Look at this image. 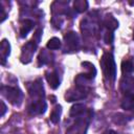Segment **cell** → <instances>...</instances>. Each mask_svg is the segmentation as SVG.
Masks as SVG:
<instances>
[{"instance_id": "cell-1", "label": "cell", "mask_w": 134, "mask_h": 134, "mask_svg": "<svg viewBox=\"0 0 134 134\" xmlns=\"http://www.w3.org/2000/svg\"><path fill=\"white\" fill-rule=\"evenodd\" d=\"M100 66L103 69V72L105 74V76L109 80V81H114L115 76H116V65H115V61L113 58L112 53H105L100 60Z\"/></svg>"}, {"instance_id": "cell-2", "label": "cell", "mask_w": 134, "mask_h": 134, "mask_svg": "<svg viewBox=\"0 0 134 134\" xmlns=\"http://www.w3.org/2000/svg\"><path fill=\"white\" fill-rule=\"evenodd\" d=\"M91 116H92V111L88 110L84 115L76 118V121L74 122V125L72 127H70L67 130L66 134H86L88 124L91 119Z\"/></svg>"}, {"instance_id": "cell-3", "label": "cell", "mask_w": 134, "mask_h": 134, "mask_svg": "<svg viewBox=\"0 0 134 134\" xmlns=\"http://www.w3.org/2000/svg\"><path fill=\"white\" fill-rule=\"evenodd\" d=\"M1 93L2 95L14 106H19L22 103L23 93L22 91L17 87L12 86H2L1 87Z\"/></svg>"}, {"instance_id": "cell-4", "label": "cell", "mask_w": 134, "mask_h": 134, "mask_svg": "<svg viewBox=\"0 0 134 134\" xmlns=\"http://www.w3.org/2000/svg\"><path fill=\"white\" fill-rule=\"evenodd\" d=\"M28 92L31 97V102H38V100H44V87L41 80H37L34 83H31L28 86Z\"/></svg>"}, {"instance_id": "cell-5", "label": "cell", "mask_w": 134, "mask_h": 134, "mask_svg": "<svg viewBox=\"0 0 134 134\" xmlns=\"http://www.w3.org/2000/svg\"><path fill=\"white\" fill-rule=\"evenodd\" d=\"M87 88L85 87H81V86H76L74 89H70L66 92L65 94V98L67 99V102H74V100H79V99H83L87 96Z\"/></svg>"}, {"instance_id": "cell-6", "label": "cell", "mask_w": 134, "mask_h": 134, "mask_svg": "<svg viewBox=\"0 0 134 134\" xmlns=\"http://www.w3.org/2000/svg\"><path fill=\"white\" fill-rule=\"evenodd\" d=\"M64 40H65V51H76V49L79 48V44H80V39L76 32L74 31H68L65 36H64Z\"/></svg>"}, {"instance_id": "cell-7", "label": "cell", "mask_w": 134, "mask_h": 134, "mask_svg": "<svg viewBox=\"0 0 134 134\" xmlns=\"http://www.w3.org/2000/svg\"><path fill=\"white\" fill-rule=\"evenodd\" d=\"M39 43H37L35 40H31L29 41L28 43H26L23 48H22V54H21V61L22 63H28L30 62L36 49H37V46H38Z\"/></svg>"}, {"instance_id": "cell-8", "label": "cell", "mask_w": 134, "mask_h": 134, "mask_svg": "<svg viewBox=\"0 0 134 134\" xmlns=\"http://www.w3.org/2000/svg\"><path fill=\"white\" fill-rule=\"evenodd\" d=\"M47 109V104L44 100H38V102H31L28 106V112L31 115H39L43 114Z\"/></svg>"}, {"instance_id": "cell-9", "label": "cell", "mask_w": 134, "mask_h": 134, "mask_svg": "<svg viewBox=\"0 0 134 134\" xmlns=\"http://www.w3.org/2000/svg\"><path fill=\"white\" fill-rule=\"evenodd\" d=\"M120 90L125 94H134V77L125 76L120 81Z\"/></svg>"}, {"instance_id": "cell-10", "label": "cell", "mask_w": 134, "mask_h": 134, "mask_svg": "<svg viewBox=\"0 0 134 134\" xmlns=\"http://www.w3.org/2000/svg\"><path fill=\"white\" fill-rule=\"evenodd\" d=\"M88 111V109H86V106L84 104H75L71 107L70 109V112H69V115L70 117H80L82 115H84L86 112Z\"/></svg>"}, {"instance_id": "cell-11", "label": "cell", "mask_w": 134, "mask_h": 134, "mask_svg": "<svg viewBox=\"0 0 134 134\" xmlns=\"http://www.w3.org/2000/svg\"><path fill=\"white\" fill-rule=\"evenodd\" d=\"M0 52H1V63H2V65H4L7 57L10 53V44L6 39H3L1 42Z\"/></svg>"}, {"instance_id": "cell-12", "label": "cell", "mask_w": 134, "mask_h": 134, "mask_svg": "<svg viewBox=\"0 0 134 134\" xmlns=\"http://www.w3.org/2000/svg\"><path fill=\"white\" fill-rule=\"evenodd\" d=\"M104 25L108 28V30L110 31H113L114 29H116L118 27V21L111 15V14H107L104 21H103Z\"/></svg>"}, {"instance_id": "cell-13", "label": "cell", "mask_w": 134, "mask_h": 134, "mask_svg": "<svg viewBox=\"0 0 134 134\" xmlns=\"http://www.w3.org/2000/svg\"><path fill=\"white\" fill-rule=\"evenodd\" d=\"M34 21L30 19H25L22 22V25L20 27V37L21 38H25L27 36V34L34 27Z\"/></svg>"}, {"instance_id": "cell-14", "label": "cell", "mask_w": 134, "mask_h": 134, "mask_svg": "<svg viewBox=\"0 0 134 134\" xmlns=\"http://www.w3.org/2000/svg\"><path fill=\"white\" fill-rule=\"evenodd\" d=\"M46 80H47L49 86L52 89H57L60 86V79H59V75H58V73L55 71L47 73L46 74Z\"/></svg>"}, {"instance_id": "cell-15", "label": "cell", "mask_w": 134, "mask_h": 134, "mask_svg": "<svg viewBox=\"0 0 134 134\" xmlns=\"http://www.w3.org/2000/svg\"><path fill=\"white\" fill-rule=\"evenodd\" d=\"M121 108L125 110L134 109V94H126L121 100Z\"/></svg>"}, {"instance_id": "cell-16", "label": "cell", "mask_w": 134, "mask_h": 134, "mask_svg": "<svg viewBox=\"0 0 134 134\" xmlns=\"http://www.w3.org/2000/svg\"><path fill=\"white\" fill-rule=\"evenodd\" d=\"M82 66L83 67H85L88 71L87 72H85L84 74H85V76L86 77H88L90 81L91 80H93L94 77H95V75H96V69H95V67H94V65L93 64H91V63H89V62H84V63H82Z\"/></svg>"}, {"instance_id": "cell-17", "label": "cell", "mask_w": 134, "mask_h": 134, "mask_svg": "<svg viewBox=\"0 0 134 134\" xmlns=\"http://www.w3.org/2000/svg\"><path fill=\"white\" fill-rule=\"evenodd\" d=\"M88 8V2L86 0H76L73 2V9L76 13H83L87 10Z\"/></svg>"}, {"instance_id": "cell-18", "label": "cell", "mask_w": 134, "mask_h": 134, "mask_svg": "<svg viewBox=\"0 0 134 134\" xmlns=\"http://www.w3.org/2000/svg\"><path fill=\"white\" fill-rule=\"evenodd\" d=\"M61 113H62V107H61L60 105H57V106L52 109L51 114H50V120H51V122H53V124L59 122Z\"/></svg>"}, {"instance_id": "cell-19", "label": "cell", "mask_w": 134, "mask_h": 134, "mask_svg": "<svg viewBox=\"0 0 134 134\" xmlns=\"http://www.w3.org/2000/svg\"><path fill=\"white\" fill-rule=\"evenodd\" d=\"M112 120L116 125H124L130 120V117L122 114V113H117V114H114L112 116Z\"/></svg>"}, {"instance_id": "cell-20", "label": "cell", "mask_w": 134, "mask_h": 134, "mask_svg": "<svg viewBox=\"0 0 134 134\" xmlns=\"http://www.w3.org/2000/svg\"><path fill=\"white\" fill-rule=\"evenodd\" d=\"M46 46H47V48L50 49V50H55V49L61 48L62 42H61V40H60L59 38L53 37V38H51V39L47 42V45H46Z\"/></svg>"}, {"instance_id": "cell-21", "label": "cell", "mask_w": 134, "mask_h": 134, "mask_svg": "<svg viewBox=\"0 0 134 134\" xmlns=\"http://www.w3.org/2000/svg\"><path fill=\"white\" fill-rule=\"evenodd\" d=\"M38 62H39V65H45V64L49 63L50 62V53L43 49L38 57Z\"/></svg>"}, {"instance_id": "cell-22", "label": "cell", "mask_w": 134, "mask_h": 134, "mask_svg": "<svg viewBox=\"0 0 134 134\" xmlns=\"http://www.w3.org/2000/svg\"><path fill=\"white\" fill-rule=\"evenodd\" d=\"M134 70L133 63L131 61H122L121 63V71L124 74H129Z\"/></svg>"}, {"instance_id": "cell-23", "label": "cell", "mask_w": 134, "mask_h": 134, "mask_svg": "<svg viewBox=\"0 0 134 134\" xmlns=\"http://www.w3.org/2000/svg\"><path fill=\"white\" fill-rule=\"evenodd\" d=\"M113 40H114V34H113V31L108 30V31L105 34V36H104V41H105L107 44H112Z\"/></svg>"}, {"instance_id": "cell-24", "label": "cell", "mask_w": 134, "mask_h": 134, "mask_svg": "<svg viewBox=\"0 0 134 134\" xmlns=\"http://www.w3.org/2000/svg\"><path fill=\"white\" fill-rule=\"evenodd\" d=\"M0 10H1V22H3L6 19V14H5L4 8L2 7V5H0Z\"/></svg>"}, {"instance_id": "cell-25", "label": "cell", "mask_w": 134, "mask_h": 134, "mask_svg": "<svg viewBox=\"0 0 134 134\" xmlns=\"http://www.w3.org/2000/svg\"><path fill=\"white\" fill-rule=\"evenodd\" d=\"M0 104H1V116H3L5 114V112H6V106H5V104H4L3 100H1Z\"/></svg>"}, {"instance_id": "cell-26", "label": "cell", "mask_w": 134, "mask_h": 134, "mask_svg": "<svg viewBox=\"0 0 134 134\" xmlns=\"http://www.w3.org/2000/svg\"><path fill=\"white\" fill-rule=\"evenodd\" d=\"M103 134H117V132H115L114 130H106L105 132H103Z\"/></svg>"}, {"instance_id": "cell-27", "label": "cell", "mask_w": 134, "mask_h": 134, "mask_svg": "<svg viewBox=\"0 0 134 134\" xmlns=\"http://www.w3.org/2000/svg\"><path fill=\"white\" fill-rule=\"evenodd\" d=\"M49 98L51 99V102H52V103H54V102H55V97H54V96H52V95H51V96H49Z\"/></svg>"}, {"instance_id": "cell-28", "label": "cell", "mask_w": 134, "mask_h": 134, "mask_svg": "<svg viewBox=\"0 0 134 134\" xmlns=\"http://www.w3.org/2000/svg\"><path fill=\"white\" fill-rule=\"evenodd\" d=\"M133 39H134V31H133Z\"/></svg>"}]
</instances>
